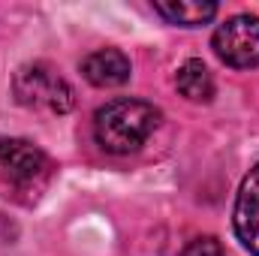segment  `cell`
Instances as JSON below:
<instances>
[{
  "mask_svg": "<svg viewBox=\"0 0 259 256\" xmlns=\"http://www.w3.org/2000/svg\"><path fill=\"white\" fill-rule=\"evenodd\" d=\"M175 84H178V91L190 103H208L214 97V78H211L208 66L202 64V61H196V58L181 64L178 75H175Z\"/></svg>",
  "mask_w": 259,
  "mask_h": 256,
  "instance_id": "ba28073f",
  "label": "cell"
},
{
  "mask_svg": "<svg viewBox=\"0 0 259 256\" xmlns=\"http://www.w3.org/2000/svg\"><path fill=\"white\" fill-rule=\"evenodd\" d=\"M214 55L232 69L259 66V18L256 15H232L211 36Z\"/></svg>",
  "mask_w": 259,
  "mask_h": 256,
  "instance_id": "3957f363",
  "label": "cell"
},
{
  "mask_svg": "<svg viewBox=\"0 0 259 256\" xmlns=\"http://www.w3.org/2000/svg\"><path fill=\"white\" fill-rule=\"evenodd\" d=\"M81 75L94 88H118L130 78V58L121 49H100L81 61Z\"/></svg>",
  "mask_w": 259,
  "mask_h": 256,
  "instance_id": "8992f818",
  "label": "cell"
},
{
  "mask_svg": "<svg viewBox=\"0 0 259 256\" xmlns=\"http://www.w3.org/2000/svg\"><path fill=\"white\" fill-rule=\"evenodd\" d=\"M181 256H226V250H223V244H220L217 238L202 235V238H193V241L184 247Z\"/></svg>",
  "mask_w": 259,
  "mask_h": 256,
  "instance_id": "9c48e42d",
  "label": "cell"
},
{
  "mask_svg": "<svg viewBox=\"0 0 259 256\" xmlns=\"http://www.w3.org/2000/svg\"><path fill=\"white\" fill-rule=\"evenodd\" d=\"M0 169L15 184H30L49 169V157L27 139H3L0 142Z\"/></svg>",
  "mask_w": 259,
  "mask_h": 256,
  "instance_id": "5b68a950",
  "label": "cell"
},
{
  "mask_svg": "<svg viewBox=\"0 0 259 256\" xmlns=\"http://www.w3.org/2000/svg\"><path fill=\"white\" fill-rule=\"evenodd\" d=\"M232 226L238 241L250 256H259V163L244 175L238 196H235V211H232Z\"/></svg>",
  "mask_w": 259,
  "mask_h": 256,
  "instance_id": "277c9868",
  "label": "cell"
},
{
  "mask_svg": "<svg viewBox=\"0 0 259 256\" xmlns=\"http://www.w3.org/2000/svg\"><path fill=\"white\" fill-rule=\"evenodd\" d=\"M12 94L21 106L42 109V112H52V115H66L75 103V94L66 84V78H61L46 64L21 66L12 78Z\"/></svg>",
  "mask_w": 259,
  "mask_h": 256,
  "instance_id": "7a4b0ae2",
  "label": "cell"
},
{
  "mask_svg": "<svg viewBox=\"0 0 259 256\" xmlns=\"http://www.w3.org/2000/svg\"><path fill=\"white\" fill-rule=\"evenodd\" d=\"M154 12L160 18H166L169 24H181V27H199V24H208L214 15H217V3H208V0H157L154 3Z\"/></svg>",
  "mask_w": 259,
  "mask_h": 256,
  "instance_id": "52a82bcc",
  "label": "cell"
},
{
  "mask_svg": "<svg viewBox=\"0 0 259 256\" xmlns=\"http://www.w3.org/2000/svg\"><path fill=\"white\" fill-rule=\"evenodd\" d=\"M160 124V112L145 100H112L94 115V136L109 154H133Z\"/></svg>",
  "mask_w": 259,
  "mask_h": 256,
  "instance_id": "6da1fadb",
  "label": "cell"
}]
</instances>
